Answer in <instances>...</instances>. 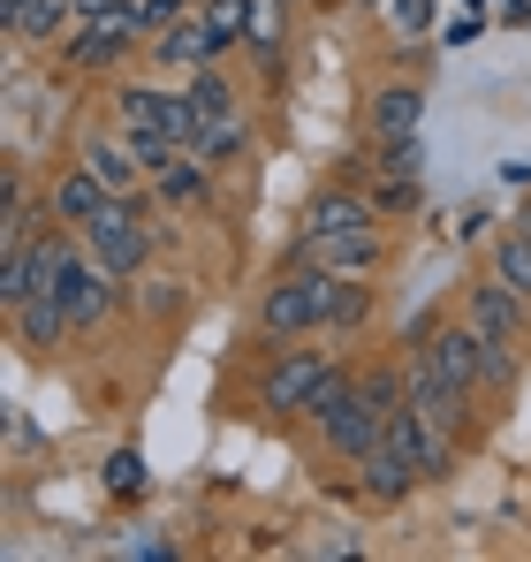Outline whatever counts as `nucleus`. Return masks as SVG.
Listing matches in <instances>:
<instances>
[{
	"instance_id": "f704fd0d",
	"label": "nucleus",
	"mask_w": 531,
	"mask_h": 562,
	"mask_svg": "<svg viewBox=\"0 0 531 562\" xmlns=\"http://www.w3.org/2000/svg\"><path fill=\"white\" fill-rule=\"evenodd\" d=\"M77 8V23H91V15H106V8H122V0H69Z\"/></svg>"
},
{
	"instance_id": "4c0bfd02",
	"label": "nucleus",
	"mask_w": 531,
	"mask_h": 562,
	"mask_svg": "<svg viewBox=\"0 0 531 562\" xmlns=\"http://www.w3.org/2000/svg\"><path fill=\"white\" fill-rule=\"evenodd\" d=\"M501 8H517V0H501Z\"/></svg>"
},
{
	"instance_id": "c85d7f7f",
	"label": "nucleus",
	"mask_w": 531,
	"mask_h": 562,
	"mask_svg": "<svg viewBox=\"0 0 531 562\" xmlns=\"http://www.w3.org/2000/svg\"><path fill=\"white\" fill-rule=\"evenodd\" d=\"M99 479H106V494H145V457L137 449H106Z\"/></svg>"
},
{
	"instance_id": "423d86ee",
	"label": "nucleus",
	"mask_w": 531,
	"mask_h": 562,
	"mask_svg": "<svg viewBox=\"0 0 531 562\" xmlns=\"http://www.w3.org/2000/svg\"><path fill=\"white\" fill-rule=\"evenodd\" d=\"M380 205L364 198V183H319L296 213V236H372Z\"/></svg>"
},
{
	"instance_id": "7c9ffc66",
	"label": "nucleus",
	"mask_w": 531,
	"mask_h": 562,
	"mask_svg": "<svg viewBox=\"0 0 531 562\" xmlns=\"http://www.w3.org/2000/svg\"><path fill=\"white\" fill-rule=\"evenodd\" d=\"M478 236H494V213L486 205H463L455 213V244H478Z\"/></svg>"
},
{
	"instance_id": "412c9836",
	"label": "nucleus",
	"mask_w": 531,
	"mask_h": 562,
	"mask_svg": "<svg viewBox=\"0 0 531 562\" xmlns=\"http://www.w3.org/2000/svg\"><path fill=\"white\" fill-rule=\"evenodd\" d=\"M357 395L380 411V426L410 403V366H357Z\"/></svg>"
},
{
	"instance_id": "1a4fd4ad",
	"label": "nucleus",
	"mask_w": 531,
	"mask_h": 562,
	"mask_svg": "<svg viewBox=\"0 0 531 562\" xmlns=\"http://www.w3.org/2000/svg\"><path fill=\"white\" fill-rule=\"evenodd\" d=\"M524 312H531V304L501 274H486V281L463 289V319H471L478 335H494V342H517V350H524Z\"/></svg>"
},
{
	"instance_id": "6e6552de",
	"label": "nucleus",
	"mask_w": 531,
	"mask_h": 562,
	"mask_svg": "<svg viewBox=\"0 0 531 562\" xmlns=\"http://www.w3.org/2000/svg\"><path fill=\"white\" fill-rule=\"evenodd\" d=\"M145 54H152L168 77H190V69H205V61H228V54H221V38L205 31V15H197V8H182L176 23H160V31L145 38Z\"/></svg>"
},
{
	"instance_id": "e433bc0d",
	"label": "nucleus",
	"mask_w": 531,
	"mask_h": 562,
	"mask_svg": "<svg viewBox=\"0 0 531 562\" xmlns=\"http://www.w3.org/2000/svg\"><path fill=\"white\" fill-rule=\"evenodd\" d=\"M524 228H531V205H524Z\"/></svg>"
},
{
	"instance_id": "f257e3e1",
	"label": "nucleus",
	"mask_w": 531,
	"mask_h": 562,
	"mask_svg": "<svg viewBox=\"0 0 531 562\" xmlns=\"http://www.w3.org/2000/svg\"><path fill=\"white\" fill-rule=\"evenodd\" d=\"M77 236H84V251H91V259H99V267H106L114 281H137V274H145V259L160 251L145 190H129V198H106V205L91 213Z\"/></svg>"
},
{
	"instance_id": "bb28decb",
	"label": "nucleus",
	"mask_w": 531,
	"mask_h": 562,
	"mask_svg": "<svg viewBox=\"0 0 531 562\" xmlns=\"http://www.w3.org/2000/svg\"><path fill=\"white\" fill-rule=\"evenodd\" d=\"M372 319V281H335V304H327V327L335 335H350Z\"/></svg>"
},
{
	"instance_id": "aec40b11",
	"label": "nucleus",
	"mask_w": 531,
	"mask_h": 562,
	"mask_svg": "<svg viewBox=\"0 0 531 562\" xmlns=\"http://www.w3.org/2000/svg\"><path fill=\"white\" fill-rule=\"evenodd\" d=\"M289 8L296 0H251V31H244V54H259L266 69L281 61V46H289Z\"/></svg>"
},
{
	"instance_id": "2f4dec72",
	"label": "nucleus",
	"mask_w": 531,
	"mask_h": 562,
	"mask_svg": "<svg viewBox=\"0 0 531 562\" xmlns=\"http://www.w3.org/2000/svg\"><path fill=\"white\" fill-rule=\"evenodd\" d=\"M433 335H441V312H418V319H410V327H403V350H426V342H433Z\"/></svg>"
},
{
	"instance_id": "f03ea898",
	"label": "nucleus",
	"mask_w": 531,
	"mask_h": 562,
	"mask_svg": "<svg viewBox=\"0 0 531 562\" xmlns=\"http://www.w3.org/2000/svg\"><path fill=\"white\" fill-rule=\"evenodd\" d=\"M327 304H335V274L289 259L281 274L266 281V296H259V335L266 342H304L312 327H327Z\"/></svg>"
},
{
	"instance_id": "9b49d317",
	"label": "nucleus",
	"mask_w": 531,
	"mask_h": 562,
	"mask_svg": "<svg viewBox=\"0 0 531 562\" xmlns=\"http://www.w3.org/2000/svg\"><path fill=\"white\" fill-rule=\"evenodd\" d=\"M8 327H15V342L31 350V358H54L69 335H77V319H69V304L54 296V289H38V296H23L15 312H8Z\"/></svg>"
},
{
	"instance_id": "72a5a7b5",
	"label": "nucleus",
	"mask_w": 531,
	"mask_h": 562,
	"mask_svg": "<svg viewBox=\"0 0 531 562\" xmlns=\"http://www.w3.org/2000/svg\"><path fill=\"white\" fill-rule=\"evenodd\" d=\"M137 8H145V23H152V31H160V23H176L182 8H197V0H137Z\"/></svg>"
},
{
	"instance_id": "58836bf2",
	"label": "nucleus",
	"mask_w": 531,
	"mask_h": 562,
	"mask_svg": "<svg viewBox=\"0 0 531 562\" xmlns=\"http://www.w3.org/2000/svg\"><path fill=\"white\" fill-rule=\"evenodd\" d=\"M0 8H15V0H0Z\"/></svg>"
},
{
	"instance_id": "4468645a",
	"label": "nucleus",
	"mask_w": 531,
	"mask_h": 562,
	"mask_svg": "<svg viewBox=\"0 0 531 562\" xmlns=\"http://www.w3.org/2000/svg\"><path fill=\"white\" fill-rule=\"evenodd\" d=\"M357 486H364L372 502H387V509H395V502H410V494H418L426 479H418V464H410L403 449H387V441H372V449L357 457Z\"/></svg>"
},
{
	"instance_id": "f3484780",
	"label": "nucleus",
	"mask_w": 531,
	"mask_h": 562,
	"mask_svg": "<svg viewBox=\"0 0 531 562\" xmlns=\"http://www.w3.org/2000/svg\"><path fill=\"white\" fill-rule=\"evenodd\" d=\"M168 92L176 85H114V122L129 130V137H152V130H168Z\"/></svg>"
},
{
	"instance_id": "dca6fc26",
	"label": "nucleus",
	"mask_w": 531,
	"mask_h": 562,
	"mask_svg": "<svg viewBox=\"0 0 531 562\" xmlns=\"http://www.w3.org/2000/svg\"><path fill=\"white\" fill-rule=\"evenodd\" d=\"M106 198H114V190H106V183H99V176L84 168V160H77V168H61V176L46 183V213H54L61 228H84V221L99 213V205H106Z\"/></svg>"
},
{
	"instance_id": "2eb2a0df",
	"label": "nucleus",
	"mask_w": 531,
	"mask_h": 562,
	"mask_svg": "<svg viewBox=\"0 0 531 562\" xmlns=\"http://www.w3.org/2000/svg\"><path fill=\"white\" fill-rule=\"evenodd\" d=\"M114 289H122V281L106 274V267H99V259H77V274L61 281V304H69V319H77V335H91V327H106V312H114Z\"/></svg>"
},
{
	"instance_id": "cd10ccee",
	"label": "nucleus",
	"mask_w": 531,
	"mask_h": 562,
	"mask_svg": "<svg viewBox=\"0 0 531 562\" xmlns=\"http://www.w3.org/2000/svg\"><path fill=\"white\" fill-rule=\"evenodd\" d=\"M364 198H372L380 213H418L426 183H403V176H364Z\"/></svg>"
},
{
	"instance_id": "0eeeda50",
	"label": "nucleus",
	"mask_w": 531,
	"mask_h": 562,
	"mask_svg": "<svg viewBox=\"0 0 531 562\" xmlns=\"http://www.w3.org/2000/svg\"><path fill=\"white\" fill-rule=\"evenodd\" d=\"M289 259H304V267H319V274H335V281H380L387 244H380V228L372 236H296Z\"/></svg>"
},
{
	"instance_id": "4be33fe9",
	"label": "nucleus",
	"mask_w": 531,
	"mask_h": 562,
	"mask_svg": "<svg viewBox=\"0 0 531 562\" xmlns=\"http://www.w3.org/2000/svg\"><path fill=\"white\" fill-rule=\"evenodd\" d=\"M182 92H190V106H197V122H213V114H236L244 99H236V85L221 77V61H205V69H190V77H176Z\"/></svg>"
},
{
	"instance_id": "a211bd4d",
	"label": "nucleus",
	"mask_w": 531,
	"mask_h": 562,
	"mask_svg": "<svg viewBox=\"0 0 531 562\" xmlns=\"http://www.w3.org/2000/svg\"><path fill=\"white\" fill-rule=\"evenodd\" d=\"M205 190H213V160H197L190 145H182L168 168H152V198L160 205H205Z\"/></svg>"
},
{
	"instance_id": "b1692460",
	"label": "nucleus",
	"mask_w": 531,
	"mask_h": 562,
	"mask_svg": "<svg viewBox=\"0 0 531 562\" xmlns=\"http://www.w3.org/2000/svg\"><path fill=\"white\" fill-rule=\"evenodd\" d=\"M478 373H486V395L501 403V395H517V380H524V366H517V342H478Z\"/></svg>"
},
{
	"instance_id": "ddd939ff",
	"label": "nucleus",
	"mask_w": 531,
	"mask_h": 562,
	"mask_svg": "<svg viewBox=\"0 0 531 562\" xmlns=\"http://www.w3.org/2000/svg\"><path fill=\"white\" fill-rule=\"evenodd\" d=\"M0 23H8L15 46H69L77 8L69 0H15V8H0Z\"/></svg>"
},
{
	"instance_id": "5701e85b",
	"label": "nucleus",
	"mask_w": 531,
	"mask_h": 562,
	"mask_svg": "<svg viewBox=\"0 0 531 562\" xmlns=\"http://www.w3.org/2000/svg\"><path fill=\"white\" fill-rule=\"evenodd\" d=\"M494 274H501V281H509V289L531 304V228H524V221L494 236Z\"/></svg>"
},
{
	"instance_id": "20e7f679",
	"label": "nucleus",
	"mask_w": 531,
	"mask_h": 562,
	"mask_svg": "<svg viewBox=\"0 0 531 562\" xmlns=\"http://www.w3.org/2000/svg\"><path fill=\"white\" fill-rule=\"evenodd\" d=\"M304 426L319 434V449H327L335 464H357V457L380 441V411L357 395V373H350V366H342V373L319 387V403L304 411Z\"/></svg>"
},
{
	"instance_id": "39448f33",
	"label": "nucleus",
	"mask_w": 531,
	"mask_h": 562,
	"mask_svg": "<svg viewBox=\"0 0 531 562\" xmlns=\"http://www.w3.org/2000/svg\"><path fill=\"white\" fill-rule=\"evenodd\" d=\"M335 373H342V366H335L327 350H296V342H289V350H273V358H266V373H259V411H266V418H304V411L319 403V387H327Z\"/></svg>"
},
{
	"instance_id": "c756f323",
	"label": "nucleus",
	"mask_w": 531,
	"mask_h": 562,
	"mask_svg": "<svg viewBox=\"0 0 531 562\" xmlns=\"http://www.w3.org/2000/svg\"><path fill=\"white\" fill-rule=\"evenodd\" d=\"M129 289H137V312H145V319H168V312H182V281L137 274V281H129Z\"/></svg>"
},
{
	"instance_id": "9d476101",
	"label": "nucleus",
	"mask_w": 531,
	"mask_h": 562,
	"mask_svg": "<svg viewBox=\"0 0 531 562\" xmlns=\"http://www.w3.org/2000/svg\"><path fill=\"white\" fill-rule=\"evenodd\" d=\"M77 160H84V168L114 190V198H129V190L152 183V168L137 160V137H129L122 122H114V130H99V137H84V153H77Z\"/></svg>"
},
{
	"instance_id": "7ed1b4c3",
	"label": "nucleus",
	"mask_w": 531,
	"mask_h": 562,
	"mask_svg": "<svg viewBox=\"0 0 531 562\" xmlns=\"http://www.w3.org/2000/svg\"><path fill=\"white\" fill-rule=\"evenodd\" d=\"M145 38H152L145 8H137V0H122V8H106V15H91V23L69 31L61 69H77V77H114L129 54H145Z\"/></svg>"
},
{
	"instance_id": "c9c22d12",
	"label": "nucleus",
	"mask_w": 531,
	"mask_h": 562,
	"mask_svg": "<svg viewBox=\"0 0 531 562\" xmlns=\"http://www.w3.org/2000/svg\"><path fill=\"white\" fill-rule=\"evenodd\" d=\"M364 8H387V0H364Z\"/></svg>"
},
{
	"instance_id": "6ab92c4d",
	"label": "nucleus",
	"mask_w": 531,
	"mask_h": 562,
	"mask_svg": "<svg viewBox=\"0 0 531 562\" xmlns=\"http://www.w3.org/2000/svg\"><path fill=\"white\" fill-rule=\"evenodd\" d=\"M197 160H213V168H228V160H244L251 153V114L236 106V114H213V122H197V145H190Z\"/></svg>"
},
{
	"instance_id": "393cba45",
	"label": "nucleus",
	"mask_w": 531,
	"mask_h": 562,
	"mask_svg": "<svg viewBox=\"0 0 531 562\" xmlns=\"http://www.w3.org/2000/svg\"><path fill=\"white\" fill-rule=\"evenodd\" d=\"M372 176H403V183H426V137H395V145H372Z\"/></svg>"
},
{
	"instance_id": "f8f14e48",
	"label": "nucleus",
	"mask_w": 531,
	"mask_h": 562,
	"mask_svg": "<svg viewBox=\"0 0 531 562\" xmlns=\"http://www.w3.org/2000/svg\"><path fill=\"white\" fill-rule=\"evenodd\" d=\"M418 122H426V92H418V85H380V92L364 99V137H372V145L418 137Z\"/></svg>"
},
{
	"instance_id": "473e14b6",
	"label": "nucleus",
	"mask_w": 531,
	"mask_h": 562,
	"mask_svg": "<svg viewBox=\"0 0 531 562\" xmlns=\"http://www.w3.org/2000/svg\"><path fill=\"white\" fill-rule=\"evenodd\" d=\"M387 8H395L403 31H426V23H433V0H387Z\"/></svg>"
},
{
	"instance_id": "a878e982",
	"label": "nucleus",
	"mask_w": 531,
	"mask_h": 562,
	"mask_svg": "<svg viewBox=\"0 0 531 562\" xmlns=\"http://www.w3.org/2000/svg\"><path fill=\"white\" fill-rule=\"evenodd\" d=\"M197 15H205V31L221 38V54H236L244 31H251V0H197Z\"/></svg>"
}]
</instances>
